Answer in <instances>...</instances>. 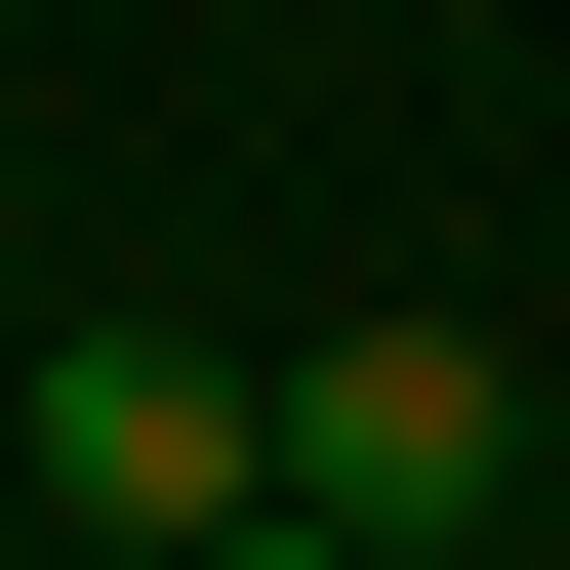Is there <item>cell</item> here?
<instances>
[{
    "instance_id": "2",
    "label": "cell",
    "mask_w": 570,
    "mask_h": 570,
    "mask_svg": "<svg viewBox=\"0 0 570 570\" xmlns=\"http://www.w3.org/2000/svg\"><path fill=\"white\" fill-rule=\"evenodd\" d=\"M0 449H41V530H82V570H204V530H245V367H204V326H41V407H0Z\"/></svg>"
},
{
    "instance_id": "3",
    "label": "cell",
    "mask_w": 570,
    "mask_h": 570,
    "mask_svg": "<svg viewBox=\"0 0 570 570\" xmlns=\"http://www.w3.org/2000/svg\"><path fill=\"white\" fill-rule=\"evenodd\" d=\"M204 570H367V530H285V489H245V530H204Z\"/></svg>"
},
{
    "instance_id": "1",
    "label": "cell",
    "mask_w": 570,
    "mask_h": 570,
    "mask_svg": "<svg viewBox=\"0 0 570 570\" xmlns=\"http://www.w3.org/2000/svg\"><path fill=\"white\" fill-rule=\"evenodd\" d=\"M245 449H285V530H367V570H449L489 489H530V367H489L449 285H407V326H326V367H245Z\"/></svg>"
}]
</instances>
